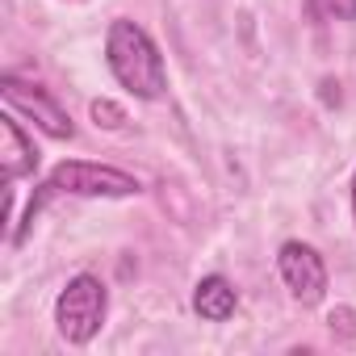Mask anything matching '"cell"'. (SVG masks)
Masks as SVG:
<instances>
[{"mask_svg":"<svg viewBox=\"0 0 356 356\" xmlns=\"http://www.w3.org/2000/svg\"><path fill=\"white\" fill-rule=\"evenodd\" d=\"M105 59H109V72L118 76L122 88H130L134 97L143 101H159L168 92V72H163V59L151 42V34L134 22H113L109 26V38H105Z\"/></svg>","mask_w":356,"mask_h":356,"instance_id":"6da1fadb","label":"cell"},{"mask_svg":"<svg viewBox=\"0 0 356 356\" xmlns=\"http://www.w3.org/2000/svg\"><path fill=\"white\" fill-rule=\"evenodd\" d=\"M55 193H76V197H134V193H138V181H134L130 172H118V168H101V163L67 159V163H59V168L47 176L42 193L30 202L26 227L34 222V214L42 210V202H47V197H55ZM26 227L13 235V243H22V239H26Z\"/></svg>","mask_w":356,"mask_h":356,"instance_id":"7a4b0ae2","label":"cell"},{"mask_svg":"<svg viewBox=\"0 0 356 356\" xmlns=\"http://www.w3.org/2000/svg\"><path fill=\"white\" fill-rule=\"evenodd\" d=\"M105 310H109V293L105 285L92 277V273H80L67 281V289L59 293L55 302V323H59V335L67 343H88L101 323H105Z\"/></svg>","mask_w":356,"mask_h":356,"instance_id":"3957f363","label":"cell"},{"mask_svg":"<svg viewBox=\"0 0 356 356\" xmlns=\"http://www.w3.org/2000/svg\"><path fill=\"white\" fill-rule=\"evenodd\" d=\"M277 268H281V281L289 285V293L302 306L323 302V293H327V268H323V260H318V252L310 243H298V239L285 243L281 256H277Z\"/></svg>","mask_w":356,"mask_h":356,"instance_id":"277c9868","label":"cell"},{"mask_svg":"<svg viewBox=\"0 0 356 356\" xmlns=\"http://www.w3.org/2000/svg\"><path fill=\"white\" fill-rule=\"evenodd\" d=\"M0 92H5V101H9V109H17V113H26L42 134H51V138H72L76 134V126H72V118L42 92V88H34V84H22V80H13V76H5L0 80Z\"/></svg>","mask_w":356,"mask_h":356,"instance_id":"5b68a950","label":"cell"},{"mask_svg":"<svg viewBox=\"0 0 356 356\" xmlns=\"http://www.w3.org/2000/svg\"><path fill=\"white\" fill-rule=\"evenodd\" d=\"M0 176H5V185H13L17 176H30L34 168H38V151H34V143L22 134V126L13 122V118H5L0 122Z\"/></svg>","mask_w":356,"mask_h":356,"instance_id":"8992f818","label":"cell"},{"mask_svg":"<svg viewBox=\"0 0 356 356\" xmlns=\"http://www.w3.org/2000/svg\"><path fill=\"white\" fill-rule=\"evenodd\" d=\"M235 306H239V293H235V285H231L227 277L214 273V277H202V281H197V289H193V310H197L206 323L231 318Z\"/></svg>","mask_w":356,"mask_h":356,"instance_id":"52a82bcc","label":"cell"},{"mask_svg":"<svg viewBox=\"0 0 356 356\" xmlns=\"http://www.w3.org/2000/svg\"><path fill=\"white\" fill-rule=\"evenodd\" d=\"M92 118H97V126H105V130H122L126 126V109L122 105H113V101H92Z\"/></svg>","mask_w":356,"mask_h":356,"instance_id":"ba28073f","label":"cell"},{"mask_svg":"<svg viewBox=\"0 0 356 356\" xmlns=\"http://www.w3.org/2000/svg\"><path fill=\"white\" fill-rule=\"evenodd\" d=\"M323 5H327V13L335 22H352L356 17V0H323Z\"/></svg>","mask_w":356,"mask_h":356,"instance_id":"9c48e42d","label":"cell"},{"mask_svg":"<svg viewBox=\"0 0 356 356\" xmlns=\"http://www.w3.org/2000/svg\"><path fill=\"white\" fill-rule=\"evenodd\" d=\"M352 214H356V176H352Z\"/></svg>","mask_w":356,"mask_h":356,"instance_id":"30bf717a","label":"cell"}]
</instances>
